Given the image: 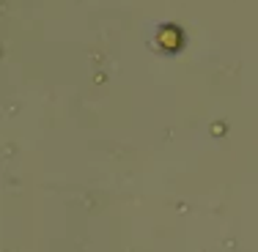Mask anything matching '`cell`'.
Segmentation results:
<instances>
[]
</instances>
